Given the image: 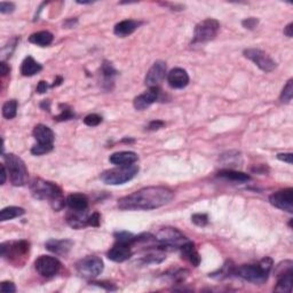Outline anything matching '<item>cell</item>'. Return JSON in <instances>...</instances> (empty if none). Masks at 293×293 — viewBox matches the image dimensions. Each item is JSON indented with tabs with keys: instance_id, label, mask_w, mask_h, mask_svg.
Here are the masks:
<instances>
[{
	"instance_id": "obj_2",
	"label": "cell",
	"mask_w": 293,
	"mask_h": 293,
	"mask_svg": "<svg viewBox=\"0 0 293 293\" xmlns=\"http://www.w3.org/2000/svg\"><path fill=\"white\" fill-rule=\"evenodd\" d=\"M30 191L34 198L48 200L55 211H60L65 204L62 190L53 182L43 180V179H33L30 182Z\"/></svg>"
},
{
	"instance_id": "obj_18",
	"label": "cell",
	"mask_w": 293,
	"mask_h": 293,
	"mask_svg": "<svg viewBox=\"0 0 293 293\" xmlns=\"http://www.w3.org/2000/svg\"><path fill=\"white\" fill-rule=\"evenodd\" d=\"M168 82L173 89H183L189 82V76L186 70L181 68H174L168 73Z\"/></svg>"
},
{
	"instance_id": "obj_31",
	"label": "cell",
	"mask_w": 293,
	"mask_h": 293,
	"mask_svg": "<svg viewBox=\"0 0 293 293\" xmlns=\"http://www.w3.org/2000/svg\"><path fill=\"white\" fill-rule=\"evenodd\" d=\"M235 268H236V267H234L233 265H231V262L228 261V262H226L224 266H222L221 269L218 270V273H214L212 275H210V276L214 277V278L228 277V276H230L231 274L235 275Z\"/></svg>"
},
{
	"instance_id": "obj_5",
	"label": "cell",
	"mask_w": 293,
	"mask_h": 293,
	"mask_svg": "<svg viewBox=\"0 0 293 293\" xmlns=\"http://www.w3.org/2000/svg\"><path fill=\"white\" fill-rule=\"evenodd\" d=\"M30 244L27 240H17V242H6L0 245L2 257L6 258L8 261L19 267L25 260L29 255Z\"/></svg>"
},
{
	"instance_id": "obj_23",
	"label": "cell",
	"mask_w": 293,
	"mask_h": 293,
	"mask_svg": "<svg viewBox=\"0 0 293 293\" xmlns=\"http://www.w3.org/2000/svg\"><path fill=\"white\" fill-rule=\"evenodd\" d=\"M138 155L133 151H119L115 152L110 156V163L117 166H124V165H131L134 164L138 160Z\"/></svg>"
},
{
	"instance_id": "obj_30",
	"label": "cell",
	"mask_w": 293,
	"mask_h": 293,
	"mask_svg": "<svg viewBox=\"0 0 293 293\" xmlns=\"http://www.w3.org/2000/svg\"><path fill=\"white\" fill-rule=\"evenodd\" d=\"M17 101L16 100H8V101L3 106V116L6 119H13L16 117L17 113Z\"/></svg>"
},
{
	"instance_id": "obj_4",
	"label": "cell",
	"mask_w": 293,
	"mask_h": 293,
	"mask_svg": "<svg viewBox=\"0 0 293 293\" xmlns=\"http://www.w3.org/2000/svg\"><path fill=\"white\" fill-rule=\"evenodd\" d=\"M139 172V166L131 164V165H124V166H118L116 169L104 171L101 174V180L106 183V185L110 186H118V185H124V183L129 182L137 176Z\"/></svg>"
},
{
	"instance_id": "obj_12",
	"label": "cell",
	"mask_w": 293,
	"mask_h": 293,
	"mask_svg": "<svg viewBox=\"0 0 293 293\" xmlns=\"http://www.w3.org/2000/svg\"><path fill=\"white\" fill-rule=\"evenodd\" d=\"M270 204L276 208L286 211L288 213L293 212V189L286 188V189L274 192L269 197Z\"/></svg>"
},
{
	"instance_id": "obj_28",
	"label": "cell",
	"mask_w": 293,
	"mask_h": 293,
	"mask_svg": "<svg viewBox=\"0 0 293 293\" xmlns=\"http://www.w3.org/2000/svg\"><path fill=\"white\" fill-rule=\"evenodd\" d=\"M219 177L225 178L227 180H231L235 182H247L251 180V177L248 176V174L233 170H222L219 172Z\"/></svg>"
},
{
	"instance_id": "obj_47",
	"label": "cell",
	"mask_w": 293,
	"mask_h": 293,
	"mask_svg": "<svg viewBox=\"0 0 293 293\" xmlns=\"http://www.w3.org/2000/svg\"><path fill=\"white\" fill-rule=\"evenodd\" d=\"M50 104H51V102L48 101V100H45V101H44V102L41 103V106H40V107L45 109V110L47 109V110L50 111Z\"/></svg>"
},
{
	"instance_id": "obj_37",
	"label": "cell",
	"mask_w": 293,
	"mask_h": 293,
	"mask_svg": "<svg viewBox=\"0 0 293 293\" xmlns=\"http://www.w3.org/2000/svg\"><path fill=\"white\" fill-rule=\"evenodd\" d=\"M14 10H15V5L13 3H6V2L0 3V13H2V14H10V13L14 12Z\"/></svg>"
},
{
	"instance_id": "obj_8",
	"label": "cell",
	"mask_w": 293,
	"mask_h": 293,
	"mask_svg": "<svg viewBox=\"0 0 293 293\" xmlns=\"http://www.w3.org/2000/svg\"><path fill=\"white\" fill-rule=\"evenodd\" d=\"M220 29L219 22L214 19H206L196 25L194 30V44H204L213 40Z\"/></svg>"
},
{
	"instance_id": "obj_48",
	"label": "cell",
	"mask_w": 293,
	"mask_h": 293,
	"mask_svg": "<svg viewBox=\"0 0 293 293\" xmlns=\"http://www.w3.org/2000/svg\"><path fill=\"white\" fill-rule=\"evenodd\" d=\"M62 81H63L62 77H58V78H56V80H54V84L52 85V87H55V86L61 85V82H62Z\"/></svg>"
},
{
	"instance_id": "obj_7",
	"label": "cell",
	"mask_w": 293,
	"mask_h": 293,
	"mask_svg": "<svg viewBox=\"0 0 293 293\" xmlns=\"http://www.w3.org/2000/svg\"><path fill=\"white\" fill-rule=\"evenodd\" d=\"M156 242L159 244V247H171V248H180L183 244H186L188 240L185 235L177 228H166L160 229L156 236Z\"/></svg>"
},
{
	"instance_id": "obj_36",
	"label": "cell",
	"mask_w": 293,
	"mask_h": 293,
	"mask_svg": "<svg viewBox=\"0 0 293 293\" xmlns=\"http://www.w3.org/2000/svg\"><path fill=\"white\" fill-rule=\"evenodd\" d=\"M191 221L194 222L196 226L198 227H205L208 224V218L206 214L203 213H196L191 217Z\"/></svg>"
},
{
	"instance_id": "obj_20",
	"label": "cell",
	"mask_w": 293,
	"mask_h": 293,
	"mask_svg": "<svg viewBox=\"0 0 293 293\" xmlns=\"http://www.w3.org/2000/svg\"><path fill=\"white\" fill-rule=\"evenodd\" d=\"M140 25H141V22H139V21L124 20L115 25L113 32H115L116 36L124 38V37L130 36V34H132L135 30H138Z\"/></svg>"
},
{
	"instance_id": "obj_32",
	"label": "cell",
	"mask_w": 293,
	"mask_h": 293,
	"mask_svg": "<svg viewBox=\"0 0 293 293\" xmlns=\"http://www.w3.org/2000/svg\"><path fill=\"white\" fill-rule=\"evenodd\" d=\"M292 96H293V80L290 79L286 82V85L284 86V89L282 91L281 101L283 103H288L292 100Z\"/></svg>"
},
{
	"instance_id": "obj_25",
	"label": "cell",
	"mask_w": 293,
	"mask_h": 293,
	"mask_svg": "<svg viewBox=\"0 0 293 293\" xmlns=\"http://www.w3.org/2000/svg\"><path fill=\"white\" fill-rule=\"evenodd\" d=\"M180 250L182 253V257L189 261L192 266L194 267L199 266L200 257L198 255V252L196 251L194 243L190 242V240H188L186 244H183V245L180 247Z\"/></svg>"
},
{
	"instance_id": "obj_44",
	"label": "cell",
	"mask_w": 293,
	"mask_h": 293,
	"mask_svg": "<svg viewBox=\"0 0 293 293\" xmlns=\"http://www.w3.org/2000/svg\"><path fill=\"white\" fill-rule=\"evenodd\" d=\"M0 71H2V76L3 77L7 76L8 73H10V71H11V68L8 67L5 61H3V62L0 63Z\"/></svg>"
},
{
	"instance_id": "obj_9",
	"label": "cell",
	"mask_w": 293,
	"mask_h": 293,
	"mask_svg": "<svg viewBox=\"0 0 293 293\" xmlns=\"http://www.w3.org/2000/svg\"><path fill=\"white\" fill-rule=\"evenodd\" d=\"M76 268L78 274L84 278H95L103 272V261L96 256H89L78 261Z\"/></svg>"
},
{
	"instance_id": "obj_22",
	"label": "cell",
	"mask_w": 293,
	"mask_h": 293,
	"mask_svg": "<svg viewBox=\"0 0 293 293\" xmlns=\"http://www.w3.org/2000/svg\"><path fill=\"white\" fill-rule=\"evenodd\" d=\"M33 137L37 140L38 143L41 144H53L55 135L48 126L39 124L33 129Z\"/></svg>"
},
{
	"instance_id": "obj_19",
	"label": "cell",
	"mask_w": 293,
	"mask_h": 293,
	"mask_svg": "<svg viewBox=\"0 0 293 293\" xmlns=\"http://www.w3.org/2000/svg\"><path fill=\"white\" fill-rule=\"evenodd\" d=\"M45 246L48 251L55 253L58 256H67L73 246L70 239H50L47 240Z\"/></svg>"
},
{
	"instance_id": "obj_43",
	"label": "cell",
	"mask_w": 293,
	"mask_h": 293,
	"mask_svg": "<svg viewBox=\"0 0 293 293\" xmlns=\"http://www.w3.org/2000/svg\"><path fill=\"white\" fill-rule=\"evenodd\" d=\"M47 90H48L47 82L44 81V80L39 81V84H38V86H37V93L43 94V93H45V92H47Z\"/></svg>"
},
{
	"instance_id": "obj_34",
	"label": "cell",
	"mask_w": 293,
	"mask_h": 293,
	"mask_svg": "<svg viewBox=\"0 0 293 293\" xmlns=\"http://www.w3.org/2000/svg\"><path fill=\"white\" fill-rule=\"evenodd\" d=\"M62 107H63V110H61V113L55 117V119L58 120V121L72 119V118L75 117V113H73L72 109L69 108L68 106H65V104H64V106L62 104Z\"/></svg>"
},
{
	"instance_id": "obj_17",
	"label": "cell",
	"mask_w": 293,
	"mask_h": 293,
	"mask_svg": "<svg viewBox=\"0 0 293 293\" xmlns=\"http://www.w3.org/2000/svg\"><path fill=\"white\" fill-rule=\"evenodd\" d=\"M117 75V70L112 67V64L108 61H104L101 71H100V81H101L102 89L106 91H111L115 85V77Z\"/></svg>"
},
{
	"instance_id": "obj_38",
	"label": "cell",
	"mask_w": 293,
	"mask_h": 293,
	"mask_svg": "<svg viewBox=\"0 0 293 293\" xmlns=\"http://www.w3.org/2000/svg\"><path fill=\"white\" fill-rule=\"evenodd\" d=\"M243 27L246 28L248 30H253L257 28V25L259 24V20L256 19V17H248V19H245L242 22Z\"/></svg>"
},
{
	"instance_id": "obj_40",
	"label": "cell",
	"mask_w": 293,
	"mask_h": 293,
	"mask_svg": "<svg viewBox=\"0 0 293 293\" xmlns=\"http://www.w3.org/2000/svg\"><path fill=\"white\" fill-rule=\"evenodd\" d=\"M100 222H101V217H100V214L98 212L93 213L92 216L89 217V219H87V225L92 227H99Z\"/></svg>"
},
{
	"instance_id": "obj_29",
	"label": "cell",
	"mask_w": 293,
	"mask_h": 293,
	"mask_svg": "<svg viewBox=\"0 0 293 293\" xmlns=\"http://www.w3.org/2000/svg\"><path fill=\"white\" fill-rule=\"evenodd\" d=\"M25 213L24 208L22 207H17V206H8L2 210L0 212V221H8V220H13V219L19 218L21 216H23Z\"/></svg>"
},
{
	"instance_id": "obj_35",
	"label": "cell",
	"mask_w": 293,
	"mask_h": 293,
	"mask_svg": "<svg viewBox=\"0 0 293 293\" xmlns=\"http://www.w3.org/2000/svg\"><path fill=\"white\" fill-rule=\"evenodd\" d=\"M102 123V117L96 115V113H91V115L86 116L84 118V124L90 126V128H94V126H98Z\"/></svg>"
},
{
	"instance_id": "obj_27",
	"label": "cell",
	"mask_w": 293,
	"mask_h": 293,
	"mask_svg": "<svg viewBox=\"0 0 293 293\" xmlns=\"http://www.w3.org/2000/svg\"><path fill=\"white\" fill-rule=\"evenodd\" d=\"M53 34L50 31H39L36 33H32L31 36L29 37V41L34 45L40 46V47H46L48 45H51L52 41H53Z\"/></svg>"
},
{
	"instance_id": "obj_15",
	"label": "cell",
	"mask_w": 293,
	"mask_h": 293,
	"mask_svg": "<svg viewBox=\"0 0 293 293\" xmlns=\"http://www.w3.org/2000/svg\"><path fill=\"white\" fill-rule=\"evenodd\" d=\"M132 256L133 252L131 250V245L119 242H117L115 245H113V247H111L107 253V257L109 259L115 262H124L129 260Z\"/></svg>"
},
{
	"instance_id": "obj_26",
	"label": "cell",
	"mask_w": 293,
	"mask_h": 293,
	"mask_svg": "<svg viewBox=\"0 0 293 293\" xmlns=\"http://www.w3.org/2000/svg\"><path fill=\"white\" fill-rule=\"evenodd\" d=\"M87 219H89V217L86 216V211L76 212L71 210V212H70L67 216L68 224L75 229H81V228H84V227L89 226L87 225Z\"/></svg>"
},
{
	"instance_id": "obj_45",
	"label": "cell",
	"mask_w": 293,
	"mask_h": 293,
	"mask_svg": "<svg viewBox=\"0 0 293 293\" xmlns=\"http://www.w3.org/2000/svg\"><path fill=\"white\" fill-rule=\"evenodd\" d=\"M293 27V24L292 23H288L287 25H286V28L284 29V34H285L286 37H288V38H292V36H293V32H292V28Z\"/></svg>"
},
{
	"instance_id": "obj_42",
	"label": "cell",
	"mask_w": 293,
	"mask_h": 293,
	"mask_svg": "<svg viewBox=\"0 0 293 293\" xmlns=\"http://www.w3.org/2000/svg\"><path fill=\"white\" fill-rule=\"evenodd\" d=\"M277 158L279 160L284 161V163H287V164H292V154L291 152H288V154H278L277 155Z\"/></svg>"
},
{
	"instance_id": "obj_11",
	"label": "cell",
	"mask_w": 293,
	"mask_h": 293,
	"mask_svg": "<svg viewBox=\"0 0 293 293\" xmlns=\"http://www.w3.org/2000/svg\"><path fill=\"white\" fill-rule=\"evenodd\" d=\"M61 262L54 257L40 256L34 262L37 273L43 277L50 278L55 276L61 269Z\"/></svg>"
},
{
	"instance_id": "obj_39",
	"label": "cell",
	"mask_w": 293,
	"mask_h": 293,
	"mask_svg": "<svg viewBox=\"0 0 293 293\" xmlns=\"http://www.w3.org/2000/svg\"><path fill=\"white\" fill-rule=\"evenodd\" d=\"M0 291L2 292H5V293H13L16 291V287H15V284L13 282H8L5 281L0 284Z\"/></svg>"
},
{
	"instance_id": "obj_16",
	"label": "cell",
	"mask_w": 293,
	"mask_h": 293,
	"mask_svg": "<svg viewBox=\"0 0 293 293\" xmlns=\"http://www.w3.org/2000/svg\"><path fill=\"white\" fill-rule=\"evenodd\" d=\"M159 90L158 87H154V89H149L143 94L137 96L134 99V108L137 110H144V109L149 108L152 103H155L158 100Z\"/></svg>"
},
{
	"instance_id": "obj_46",
	"label": "cell",
	"mask_w": 293,
	"mask_h": 293,
	"mask_svg": "<svg viewBox=\"0 0 293 293\" xmlns=\"http://www.w3.org/2000/svg\"><path fill=\"white\" fill-rule=\"evenodd\" d=\"M6 178H7V171H6V165L3 164L2 165V185L6 182Z\"/></svg>"
},
{
	"instance_id": "obj_24",
	"label": "cell",
	"mask_w": 293,
	"mask_h": 293,
	"mask_svg": "<svg viewBox=\"0 0 293 293\" xmlns=\"http://www.w3.org/2000/svg\"><path fill=\"white\" fill-rule=\"evenodd\" d=\"M41 64L38 63L32 56H27L21 65V73L24 77H31L41 71Z\"/></svg>"
},
{
	"instance_id": "obj_33",
	"label": "cell",
	"mask_w": 293,
	"mask_h": 293,
	"mask_svg": "<svg viewBox=\"0 0 293 293\" xmlns=\"http://www.w3.org/2000/svg\"><path fill=\"white\" fill-rule=\"evenodd\" d=\"M52 150H53V144L38 143L31 148V154L34 156H41L48 154V152H51Z\"/></svg>"
},
{
	"instance_id": "obj_6",
	"label": "cell",
	"mask_w": 293,
	"mask_h": 293,
	"mask_svg": "<svg viewBox=\"0 0 293 293\" xmlns=\"http://www.w3.org/2000/svg\"><path fill=\"white\" fill-rule=\"evenodd\" d=\"M5 159V165L10 174L11 182L16 187L24 186L28 181V170L24 161L19 156L14 154L3 155Z\"/></svg>"
},
{
	"instance_id": "obj_3",
	"label": "cell",
	"mask_w": 293,
	"mask_h": 293,
	"mask_svg": "<svg viewBox=\"0 0 293 293\" xmlns=\"http://www.w3.org/2000/svg\"><path fill=\"white\" fill-rule=\"evenodd\" d=\"M273 267V260L265 258L257 265H243L235 268V275L255 284H262L268 279V275Z\"/></svg>"
},
{
	"instance_id": "obj_10",
	"label": "cell",
	"mask_w": 293,
	"mask_h": 293,
	"mask_svg": "<svg viewBox=\"0 0 293 293\" xmlns=\"http://www.w3.org/2000/svg\"><path fill=\"white\" fill-rule=\"evenodd\" d=\"M244 56L251 60L258 68L265 72H272L276 68V62L264 51L258 50V48H247L244 51Z\"/></svg>"
},
{
	"instance_id": "obj_13",
	"label": "cell",
	"mask_w": 293,
	"mask_h": 293,
	"mask_svg": "<svg viewBox=\"0 0 293 293\" xmlns=\"http://www.w3.org/2000/svg\"><path fill=\"white\" fill-rule=\"evenodd\" d=\"M293 284V268L291 261H284V269L278 267L277 270V285L275 287L276 292L291 293Z\"/></svg>"
},
{
	"instance_id": "obj_14",
	"label": "cell",
	"mask_w": 293,
	"mask_h": 293,
	"mask_svg": "<svg viewBox=\"0 0 293 293\" xmlns=\"http://www.w3.org/2000/svg\"><path fill=\"white\" fill-rule=\"evenodd\" d=\"M166 76V63L163 61H156L152 64V67L147 72L146 79H144V84H146L149 89H154V87H158L160 82L165 79Z\"/></svg>"
},
{
	"instance_id": "obj_21",
	"label": "cell",
	"mask_w": 293,
	"mask_h": 293,
	"mask_svg": "<svg viewBox=\"0 0 293 293\" xmlns=\"http://www.w3.org/2000/svg\"><path fill=\"white\" fill-rule=\"evenodd\" d=\"M70 210L76 212H85L89 207V198L82 194H71L65 199Z\"/></svg>"
},
{
	"instance_id": "obj_1",
	"label": "cell",
	"mask_w": 293,
	"mask_h": 293,
	"mask_svg": "<svg viewBox=\"0 0 293 293\" xmlns=\"http://www.w3.org/2000/svg\"><path fill=\"white\" fill-rule=\"evenodd\" d=\"M174 192L166 187H147L118 200V207L125 211H148L169 204Z\"/></svg>"
},
{
	"instance_id": "obj_41",
	"label": "cell",
	"mask_w": 293,
	"mask_h": 293,
	"mask_svg": "<svg viewBox=\"0 0 293 293\" xmlns=\"http://www.w3.org/2000/svg\"><path fill=\"white\" fill-rule=\"evenodd\" d=\"M165 123L163 120H152L151 123L148 126V131H157L161 128H164Z\"/></svg>"
}]
</instances>
